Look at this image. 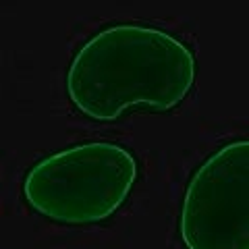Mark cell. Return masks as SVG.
Masks as SVG:
<instances>
[{"mask_svg":"<svg viewBox=\"0 0 249 249\" xmlns=\"http://www.w3.org/2000/svg\"><path fill=\"white\" fill-rule=\"evenodd\" d=\"M185 249H249V139H232L196 168L178 212Z\"/></svg>","mask_w":249,"mask_h":249,"instance_id":"3957f363","label":"cell"},{"mask_svg":"<svg viewBox=\"0 0 249 249\" xmlns=\"http://www.w3.org/2000/svg\"><path fill=\"white\" fill-rule=\"evenodd\" d=\"M137 170L127 147L85 142L37 160L21 191L36 214L67 227H88L119 212L131 196Z\"/></svg>","mask_w":249,"mask_h":249,"instance_id":"7a4b0ae2","label":"cell"},{"mask_svg":"<svg viewBox=\"0 0 249 249\" xmlns=\"http://www.w3.org/2000/svg\"><path fill=\"white\" fill-rule=\"evenodd\" d=\"M196 54L164 29L114 23L75 52L65 88L73 108L98 123H112L135 106L168 112L196 83Z\"/></svg>","mask_w":249,"mask_h":249,"instance_id":"6da1fadb","label":"cell"}]
</instances>
